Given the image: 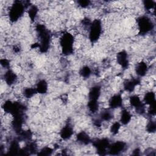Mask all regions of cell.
Here are the masks:
<instances>
[{
	"mask_svg": "<svg viewBox=\"0 0 156 156\" xmlns=\"http://www.w3.org/2000/svg\"><path fill=\"white\" fill-rule=\"evenodd\" d=\"M77 3L78 4V6H79L82 9H87L92 6V5H91V1H86V0L78 1Z\"/></svg>",
	"mask_w": 156,
	"mask_h": 156,
	"instance_id": "ba28073f",
	"label": "cell"
},
{
	"mask_svg": "<svg viewBox=\"0 0 156 156\" xmlns=\"http://www.w3.org/2000/svg\"><path fill=\"white\" fill-rule=\"evenodd\" d=\"M143 8L147 11L154 10L155 9V2L152 1H143Z\"/></svg>",
	"mask_w": 156,
	"mask_h": 156,
	"instance_id": "52a82bcc",
	"label": "cell"
},
{
	"mask_svg": "<svg viewBox=\"0 0 156 156\" xmlns=\"http://www.w3.org/2000/svg\"><path fill=\"white\" fill-rule=\"evenodd\" d=\"M26 6L21 1H14L10 4L7 10V17L11 23H16L23 16Z\"/></svg>",
	"mask_w": 156,
	"mask_h": 156,
	"instance_id": "6da1fadb",
	"label": "cell"
},
{
	"mask_svg": "<svg viewBox=\"0 0 156 156\" xmlns=\"http://www.w3.org/2000/svg\"><path fill=\"white\" fill-rule=\"evenodd\" d=\"M116 62L122 69H128L130 65V57L126 51L122 49L116 55Z\"/></svg>",
	"mask_w": 156,
	"mask_h": 156,
	"instance_id": "3957f363",
	"label": "cell"
},
{
	"mask_svg": "<svg viewBox=\"0 0 156 156\" xmlns=\"http://www.w3.org/2000/svg\"><path fill=\"white\" fill-rule=\"evenodd\" d=\"M108 108L115 110L117 108H122L123 98L120 93H116L112 94L108 100Z\"/></svg>",
	"mask_w": 156,
	"mask_h": 156,
	"instance_id": "277c9868",
	"label": "cell"
},
{
	"mask_svg": "<svg viewBox=\"0 0 156 156\" xmlns=\"http://www.w3.org/2000/svg\"><path fill=\"white\" fill-rule=\"evenodd\" d=\"M104 28L101 19L93 20L88 29L87 38L91 43L97 42L103 34Z\"/></svg>",
	"mask_w": 156,
	"mask_h": 156,
	"instance_id": "7a4b0ae2",
	"label": "cell"
},
{
	"mask_svg": "<svg viewBox=\"0 0 156 156\" xmlns=\"http://www.w3.org/2000/svg\"><path fill=\"white\" fill-rule=\"evenodd\" d=\"M35 88L38 94L43 95L48 93L49 90V83L46 79H39L35 85Z\"/></svg>",
	"mask_w": 156,
	"mask_h": 156,
	"instance_id": "8992f818",
	"label": "cell"
},
{
	"mask_svg": "<svg viewBox=\"0 0 156 156\" xmlns=\"http://www.w3.org/2000/svg\"><path fill=\"white\" fill-rule=\"evenodd\" d=\"M73 135L74 128L69 123H67L62 127L59 132V136L60 139L64 141L69 140L73 136Z\"/></svg>",
	"mask_w": 156,
	"mask_h": 156,
	"instance_id": "5b68a950",
	"label": "cell"
}]
</instances>
